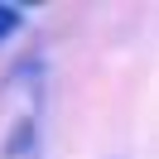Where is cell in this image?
I'll use <instances>...</instances> for the list:
<instances>
[{
    "instance_id": "obj_1",
    "label": "cell",
    "mask_w": 159,
    "mask_h": 159,
    "mask_svg": "<svg viewBox=\"0 0 159 159\" xmlns=\"http://www.w3.org/2000/svg\"><path fill=\"white\" fill-rule=\"evenodd\" d=\"M20 24H24V10H20V5H0V43L10 39V34H20Z\"/></svg>"
}]
</instances>
